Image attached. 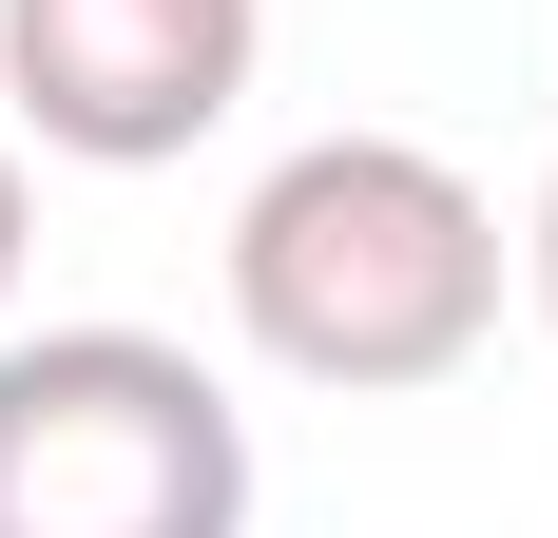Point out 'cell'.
<instances>
[{
  "label": "cell",
  "mask_w": 558,
  "mask_h": 538,
  "mask_svg": "<svg viewBox=\"0 0 558 538\" xmlns=\"http://www.w3.org/2000/svg\"><path fill=\"white\" fill-rule=\"evenodd\" d=\"M231 327L289 384L404 404V384L482 366V327H501V212L424 135H308L231 212Z\"/></svg>",
  "instance_id": "6da1fadb"
},
{
  "label": "cell",
  "mask_w": 558,
  "mask_h": 538,
  "mask_svg": "<svg viewBox=\"0 0 558 538\" xmlns=\"http://www.w3.org/2000/svg\"><path fill=\"white\" fill-rule=\"evenodd\" d=\"M0 538H251V424L155 327H0Z\"/></svg>",
  "instance_id": "7a4b0ae2"
},
{
  "label": "cell",
  "mask_w": 558,
  "mask_h": 538,
  "mask_svg": "<svg viewBox=\"0 0 558 538\" xmlns=\"http://www.w3.org/2000/svg\"><path fill=\"white\" fill-rule=\"evenodd\" d=\"M270 0H0V97L77 173H173L251 97Z\"/></svg>",
  "instance_id": "3957f363"
},
{
  "label": "cell",
  "mask_w": 558,
  "mask_h": 538,
  "mask_svg": "<svg viewBox=\"0 0 558 538\" xmlns=\"http://www.w3.org/2000/svg\"><path fill=\"white\" fill-rule=\"evenodd\" d=\"M20 250H39V193H20V135H0V308H20Z\"/></svg>",
  "instance_id": "277c9868"
},
{
  "label": "cell",
  "mask_w": 558,
  "mask_h": 538,
  "mask_svg": "<svg viewBox=\"0 0 558 538\" xmlns=\"http://www.w3.org/2000/svg\"><path fill=\"white\" fill-rule=\"evenodd\" d=\"M520 269H539V327H558V173H539V231H520Z\"/></svg>",
  "instance_id": "5b68a950"
}]
</instances>
